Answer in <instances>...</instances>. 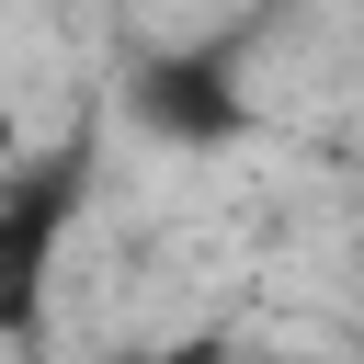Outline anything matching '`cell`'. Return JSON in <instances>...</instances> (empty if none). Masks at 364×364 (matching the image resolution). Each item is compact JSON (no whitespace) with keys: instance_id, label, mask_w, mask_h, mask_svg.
Here are the masks:
<instances>
[{"instance_id":"obj_1","label":"cell","mask_w":364,"mask_h":364,"mask_svg":"<svg viewBox=\"0 0 364 364\" xmlns=\"http://www.w3.org/2000/svg\"><path fill=\"white\" fill-rule=\"evenodd\" d=\"M91 171H102V125H91V114L0 171V341H11V353L46 341L57 262H68L80 216H91Z\"/></svg>"},{"instance_id":"obj_2","label":"cell","mask_w":364,"mask_h":364,"mask_svg":"<svg viewBox=\"0 0 364 364\" xmlns=\"http://www.w3.org/2000/svg\"><path fill=\"white\" fill-rule=\"evenodd\" d=\"M239 46H250V34H193V46L136 57L125 114H136L159 148H239V136L262 125V102H250V80H239Z\"/></svg>"},{"instance_id":"obj_3","label":"cell","mask_w":364,"mask_h":364,"mask_svg":"<svg viewBox=\"0 0 364 364\" xmlns=\"http://www.w3.org/2000/svg\"><path fill=\"white\" fill-rule=\"evenodd\" d=\"M11 159H23V125H11V114H0V171H11Z\"/></svg>"}]
</instances>
